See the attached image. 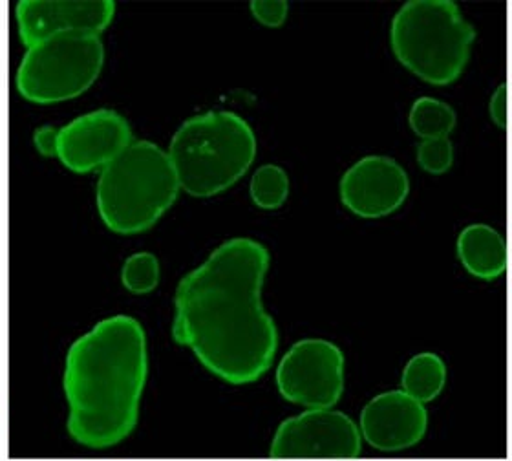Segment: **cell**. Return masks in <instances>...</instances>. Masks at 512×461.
Masks as SVG:
<instances>
[{
	"mask_svg": "<svg viewBox=\"0 0 512 461\" xmlns=\"http://www.w3.org/2000/svg\"><path fill=\"white\" fill-rule=\"evenodd\" d=\"M180 191L169 154L150 141H132L101 171L97 209L108 229L136 235L154 226Z\"/></svg>",
	"mask_w": 512,
	"mask_h": 461,
	"instance_id": "277c9868",
	"label": "cell"
},
{
	"mask_svg": "<svg viewBox=\"0 0 512 461\" xmlns=\"http://www.w3.org/2000/svg\"><path fill=\"white\" fill-rule=\"evenodd\" d=\"M123 284L132 293H150L160 282V262L150 253L132 255L123 266Z\"/></svg>",
	"mask_w": 512,
	"mask_h": 461,
	"instance_id": "e0dca14e",
	"label": "cell"
},
{
	"mask_svg": "<svg viewBox=\"0 0 512 461\" xmlns=\"http://www.w3.org/2000/svg\"><path fill=\"white\" fill-rule=\"evenodd\" d=\"M167 154L180 189L211 198L246 176L256 158V136L235 112H207L183 123Z\"/></svg>",
	"mask_w": 512,
	"mask_h": 461,
	"instance_id": "3957f363",
	"label": "cell"
},
{
	"mask_svg": "<svg viewBox=\"0 0 512 461\" xmlns=\"http://www.w3.org/2000/svg\"><path fill=\"white\" fill-rule=\"evenodd\" d=\"M427 429L425 403L405 390L379 394L361 412V436L377 451H406L425 438Z\"/></svg>",
	"mask_w": 512,
	"mask_h": 461,
	"instance_id": "7c38bea8",
	"label": "cell"
},
{
	"mask_svg": "<svg viewBox=\"0 0 512 461\" xmlns=\"http://www.w3.org/2000/svg\"><path fill=\"white\" fill-rule=\"evenodd\" d=\"M288 172L278 165H262L251 178V198L260 209H278L288 200Z\"/></svg>",
	"mask_w": 512,
	"mask_h": 461,
	"instance_id": "2e32d148",
	"label": "cell"
},
{
	"mask_svg": "<svg viewBox=\"0 0 512 461\" xmlns=\"http://www.w3.org/2000/svg\"><path fill=\"white\" fill-rule=\"evenodd\" d=\"M105 63V46L94 35H61L28 48L17 85L35 103L81 96L94 85Z\"/></svg>",
	"mask_w": 512,
	"mask_h": 461,
	"instance_id": "8992f818",
	"label": "cell"
},
{
	"mask_svg": "<svg viewBox=\"0 0 512 461\" xmlns=\"http://www.w3.org/2000/svg\"><path fill=\"white\" fill-rule=\"evenodd\" d=\"M458 255L463 268L476 279H498L507 269L505 238L491 226L465 227L458 238Z\"/></svg>",
	"mask_w": 512,
	"mask_h": 461,
	"instance_id": "4fadbf2b",
	"label": "cell"
},
{
	"mask_svg": "<svg viewBox=\"0 0 512 461\" xmlns=\"http://www.w3.org/2000/svg\"><path fill=\"white\" fill-rule=\"evenodd\" d=\"M130 143L127 119L112 110H97L57 130L54 154L72 171H103Z\"/></svg>",
	"mask_w": 512,
	"mask_h": 461,
	"instance_id": "9c48e42d",
	"label": "cell"
},
{
	"mask_svg": "<svg viewBox=\"0 0 512 461\" xmlns=\"http://www.w3.org/2000/svg\"><path fill=\"white\" fill-rule=\"evenodd\" d=\"M491 118L500 129L507 125V86L502 85L491 99Z\"/></svg>",
	"mask_w": 512,
	"mask_h": 461,
	"instance_id": "ffe728a7",
	"label": "cell"
},
{
	"mask_svg": "<svg viewBox=\"0 0 512 461\" xmlns=\"http://www.w3.org/2000/svg\"><path fill=\"white\" fill-rule=\"evenodd\" d=\"M108 0H39L17 6L22 41L32 46L61 35L99 37L114 19Z\"/></svg>",
	"mask_w": 512,
	"mask_h": 461,
	"instance_id": "30bf717a",
	"label": "cell"
},
{
	"mask_svg": "<svg viewBox=\"0 0 512 461\" xmlns=\"http://www.w3.org/2000/svg\"><path fill=\"white\" fill-rule=\"evenodd\" d=\"M280 396L306 408H333L344 392V355L337 344L304 339L293 344L277 368Z\"/></svg>",
	"mask_w": 512,
	"mask_h": 461,
	"instance_id": "52a82bcc",
	"label": "cell"
},
{
	"mask_svg": "<svg viewBox=\"0 0 512 461\" xmlns=\"http://www.w3.org/2000/svg\"><path fill=\"white\" fill-rule=\"evenodd\" d=\"M408 123L421 140H438L450 138V134L456 129L458 118L454 108L445 101L434 97H419L410 108Z\"/></svg>",
	"mask_w": 512,
	"mask_h": 461,
	"instance_id": "9a60e30c",
	"label": "cell"
},
{
	"mask_svg": "<svg viewBox=\"0 0 512 461\" xmlns=\"http://www.w3.org/2000/svg\"><path fill=\"white\" fill-rule=\"evenodd\" d=\"M410 180L405 169L386 156H366L353 163L341 180V200L361 218H383L405 204Z\"/></svg>",
	"mask_w": 512,
	"mask_h": 461,
	"instance_id": "8fae6325",
	"label": "cell"
},
{
	"mask_svg": "<svg viewBox=\"0 0 512 461\" xmlns=\"http://www.w3.org/2000/svg\"><path fill=\"white\" fill-rule=\"evenodd\" d=\"M417 163L430 174H445L454 163V145L450 138L438 140H421L417 147Z\"/></svg>",
	"mask_w": 512,
	"mask_h": 461,
	"instance_id": "ac0fdd59",
	"label": "cell"
},
{
	"mask_svg": "<svg viewBox=\"0 0 512 461\" xmlns=\"http://www.w3.org/2000/svg\"><path fill=\"white\" fill-rule=\"evenodd\" d=\"M267 269L266 247L233 238L191 271L176 293L174 339L229 385L255 383L277 354V326L262 304Z\"/></svg>",
	"mask_w": 512,
	"mask_h": 461,
	"instance_id": "6da1fadb",
	"label": "cell"
},
{
	"mask_svg": "<svg viewBox=\"0 0 512 461\" xmlns=\"http://www.w3.org/2000/svg\"><path fill=\"white\" fill-rule=\"evenodd\" d=\"M361 451V430L333 408H308L286 419L271 443V458L288 460H355Z\"/></svg>",
	"mask_w": 512,
	"mask_h": 461,
	"instance_id": "ba28073f",
	"label": "cell"
},
{
	"mask_svg": "<svg viewBox=\"0 0 512 461\" xmlns=\"http://www.w3.org/2000/svg\"><path fill=\"white\" fill-rule=\"evenodd\" d=\"M289 6L284 0H256L251 2V13L267 28H280L288 19Z\"/></svg>",
	"mask_w": 512,
	"mask_h": 461,
	"instance_id": "d6986e66",
	"label": "cell"
},
{
	"mask_svg": "<svg viewBox=\"0 0 512 461\" xmlns=\"http://www.w3.org/2000/svg\"><path fill=\"white\" fill-rule=\"evenodd\" d=\"M476 39L458 4L416 0L395 13L390 44L397 61L434 86L452 85L469 65Z\"/></svg>",
	"mask_w": 512,
	"mask_h": 461,
	"instance_id": "5b68a950",
	"label": "cell"
},
{
	"mask_svg": "<svg viewBox=\"0 0 512 461\" xmlns=\"http://www.w3.org/2000/svg\"><path fill=\"white\" fill-rule=\"evenodd\" d=\"M147 372V339L138 321L110 317L83 335L70 348L64 372L75 440L92 449L125 440L138 423Z\"/></svg>",
	"mask_w": 512,
	"mask_h": 461,
	"instance_id": "7a4b0ae2",
	"label": "cell"
},
{
	"mask_svg": "<svg viewBox=\"0 0 512 461\" xmlns=\"http://www.w3.org/2000/svg\"><path fill=\"white\" fill-rule=\"evenodd\" d=\"M403 390L421 403H430L443 392L447 383V366L432 352L417 354L408 361L403 372Z\"/></svg>",
	"mask_w": 512,
	"mask_h": 461,
	"instance_id": "5bb4252c",
	"label": "cell"
}]
</instances>
